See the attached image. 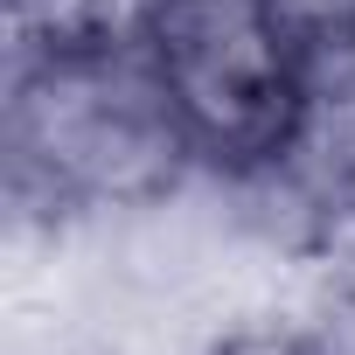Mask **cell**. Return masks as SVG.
Listing matches in <instances>:
<instances>
[{"label": "cell", "mask_w": 355, "mask_h": 355, "mask_svg": "<svg viewBox=\"0 0 355 355\" xmlns=\"http://www.w3.org/2000/svg\"><path fill=\"white\" fill-rule=\"evenodd\" d=\"M8 167L49 209H146L202 167L153 35L91 49H15Z\"/></svg>", "instance_id": "6da1fadb"}, {"label": "cell", "mask_w": 355, "mask_h": 355, "mask_svg": "<svg viewBox=\"0 0 355 355\" xmlns=\"http://www.w3.org/2000/svg\"><path fill=\"white\" fill-rule=\"evenodd\" d=\"M160 0H8L15 49H91L153 35Z\"/></svg>", "instance_id": "277c9868"}, {"label": "cell", "mask_w": 355, "mask_h": 355, "mask_svg": "<svg viewBox=\"0 0 355 355\" xmlns=\"http://www.w3.org/2000/svg\"><path fill=\"white\" fill-rule=\"evenodd\" d=\"M306 258L320 265V279L334 286V300H341V306H355V209L306 223Z\"/></svg>", "instance_id": "8992f818"}, {"label": "cell", "mask_w": 355, "mask_h": 355, "mask_svg": "<svg viewBox=\"0 0 355 355\" xmlns=\"http://www.w3.org/2000/svg\"><path fill=\"white\" fill-rule=\"evenodd\" d=\"M265 182H279L300 223L355 209V42L306 56V91Z\"/></svg>", "instance_id": "3957f363"}, {"label": "cell", "mask_w": 355, "mask_h": 355, "mask_svg": "<svg viewBox=\"0 0 355 355\" xmlns=\"http://www.w3.org/2000/svg\"><path fill=\"white\" fill-rule=\"evenodd\" d=\"M153 56L202 167L265 174L279 160L306 91V49L265 0H160Z\"/></svg>", "instance_id": "7a4b0ae2"}, {"label": "cell", "mask_w": 355, "mask_h": 355, "mask_svg": "<svg viewBox=\"0 0 355 355\" xmlns=\"http://www.w3.org/2000/svg\"><path fill=\"white\" fill-rule=\"evenodd\" d=\"M209 355H320V341L300 334V327H237V334H223Z\"/></svg>", "instance_id": "52a82bcc"}, {"label": "cell", "mask_w": 355, "mask_h": 355, "mask_svg": "<svg viewBox=\"0 0 355 355\" xmlns=\"http://www.w3.org/2000/svg\"><path fill=\"white\" fill-rule=\"evenodd\" d=\"M265 8L279 15V28H286L306 56L355 42V0H265Z\"/></svg>", "instance_id": "5b68a950"}]
</instances>
